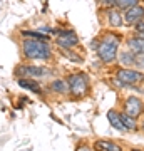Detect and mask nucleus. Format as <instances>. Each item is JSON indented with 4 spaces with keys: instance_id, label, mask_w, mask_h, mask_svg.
I'll list each match as a JSON object with an SVG mask.
<instances>
[{
    "instance_id": "1",
    "label": "nucleus",
    "mask_w": 144,
    "mask_h": 151,
    "mask_svg": "<svg viewBox=\"0 0 144 151\" xmlns=\"http://www.w3.org/2000/svg\"><path fill=\"white\" fill-rule=\"evenodd\" d=\"M119 45H121V37L116 35L112 32H107L102 35L101 40H97V55L102 62L106 64H111L114 60L117 59V54H119Z\"/></svg>"
},
{
    "instance_id": "2",
    "label": "nucleus",
    "mask_w": 144,
    "mask_h": 151,
    "mask_svg": "<svg viewBox=\"0 0 144 151\" xmlns=\"http://www.w3.org/2000/svg\"><path fill=\"white\" fill-rule=\"evenodd\" d=\"M22 54L25 59L32 60H49L52 57V49L47 42L37 39H25L22 44Z\"/></svg>"
},
{
    "instance_id": "3",
    "label": "nucleus",
    "mask_w": 144,
    "mask_h": 151,
    "mask_svg": "<svg viewBox=\"0 0 144 151\" xmlns=\"http://www.w3.org/2000/svg\"><path fill=\"white\" fill-rule=\"evenodd\" d=\"M67 86H69V92L74 97H84L89 92V77L87 74L82 72H75V74L67 76Z\"/></svg>"
},
{
    "instance_id": "4",
    "label": "nucleus",
    "mask_w": 144,
    "mask_h": 151,
    "mask_svg": "<svg viewBox=\"0 0 144 151\" xmlns=\"http://www.w3.org/2000/svg\"><path fill=\"white\" fill-rule=\"evenodd\" d=\"M116 79L121 81L123 84H126V87L134 86V84H141L144 82V72H141L139 69H133V67H123L117 70Z\"/></svg>"
},
{
    "instance_id": "5",
    "label": "nucleus",
    "mask_w": 144,
    "mask_h": 151,
    "mask_svg": "<svg viewBox=\"0 0 144 151\" xmlns=\"http://www.w3.org/2000/svg\"><path fill=\"white\" fill-rule=\"evenodd\" d=\"M54 35H57V44L60 49H72L79 44V37L74 30H52Z\"/></svg>"
},
{
    "instance_id": "6",
    "label": "nucleus",
    "mask_w": 144,
    "mask_h": 151,
    "mask_svg": "<svg viewBox=\"0 0 144 151\" xmlns=\"http://www.w3.org/2000/svg\"><path fill=\"white\" fill-rule=\"evenodd\" d=\"M15 74L19 77L27 76L30 79H39V77H47L50 74V70L45 67H37V65H19L15 69Z\"/></svg>"
},
{
    "instance_id": "7",
    "label": "nucleus",
    "mask_w": 144,
    "mask_h": 151,
    "mask_svg": "<svg viewBox=\"0 0 144 151\" xmlns=\"http://www.w3.org/2000/svg\"><path fill=\"white\" fill-rule=\"evenodd\" d=\"M144 20V7L143 5H133L129 7L128 10H124V24L134 27L138 22Z\"/></svg>"
},
{
    "instance_id": "8",
    "label": "nucleus",
    "mask_w": 144,
    "mask_h": 151,
    "mask_svg": "<svg viewBox=\"0 0 144 151\" xmlns=\"http://www.w3.org/2000/svg\"><path fill=\"white\" fill-rule=\"evenodd\" d=\"M143 111H144V104L139 97L131 96L124 101V113L129 114V116H133V118L138 119L139 116L143 114Z\"/></svg>"
},
{
    "instance_id": "9",
    "label": "nucleus",
    "mask_w": 144,
    "mask_h": 151,
    "mask_svg": "<svg viewBox=\"0 0 144 151\" xmlns=\"http://www.w3.org/2000/svg\"><path fill=\"white\" fill-rule=\"evenodd\" d=\"M107 22L111 27H123L124 24V15L121 14L117 7H112V9H107Z\"/></svg>"
},
{
    "instance_id": "10",
    "label": "nucleus",
    "mask_w": 144,
    "mask_h": 151,
    "mask_svg": "<svg viewBox=\"0 0 144 151\" xmlns=\"http://www.w3.org/2000/svg\"><path fill=\"white\" fill-rule=\"evenodd\" d=\"M107 119H109V123H111V126L114 128V129L126 133V128H124L123 119H121V113H117L116 109H111V111L107 113Z\"/></svg>"
},
{
    "instance_id": "11",
    "label": "nucleus",
    "mask_w": 144,
    "mask_h": 151,
    "mask_svg": "<svg viewBox=\"0 0 144 151\" xmlns=\"http://www.w3.org/2000/svg\"><path fill=\"white\" fill-rule=\"evenodd\" d=\"M128 49L129 50H133L136 55H139V54H144V39L143 37H131V39H128Z\"/></svg>"
},
{
    "instance_id": "12",
    "label": "nucleus",
    "mask_w": 144,
    "mask_h": 151,
    "mask_svg": "<svg viewBox=\"0 0 144 151\" xmlns=\"http://www.w3.org/2000/svg\"><path fill=\"white\" fill-rule=\"evenodd\" d=\"M94 150H97V151H123V148L109 139H97L94 143Z\"/></svg>"
},
{
    "instance_id": "13",
    "label": "nucleus",
    "mask_w": 144,
    "mask_h": 151,
    "mask_svg": "<svg viewBox=\"0 0 144 151\" xmlns=\"http://www.w3.org/2000/svg\"><path fill=\"white\" fill-rule=\"evenodd\" d=\"M117 60L124 67H134V62H136V54H134L133 50H121L117 54Z\"/></svg>"
},
{
    "instance_id": "14",
    "label": "nucleus",
    "mask_w": 144,
    "mask_h": 151,
    "mask_svg": "<svg viewBox=\"0 0 144 151\" xmlns=\"http://www.w3.org/2000/svg\"><path fill=\"white\" fill-rule=\"evenodd\" d=\"M19 86H22L24 89H29V91H32V92H35V94H40L42 92V87L39 86V82H35L34 79H24V77H20L19 79Z\"/></svg>"
},
{
    "instance_id": "15",
    "label": "nucleus",
    "mask_w": 144,
    "mask_h": 151,
    "mask_svg": "<svg viewBox=\"0 0 144 151\" xmlns=\"http://www.w3.org/2000/svg\"><path fill=\"white\" fill-rule=\"evenodd\" d=\"M121 119H123V124L126 128V131H138L139 126L136 123V118H133V116H129L126 113H121Z\"/></svg>"
},
{
    "instance_id": "16",
    "label": "nucleus",
    "mask_w": 144,
    "mask_h": 151,
    "mask_svg": "<svg viewBox=\"0 0 144 151\" xmlns=\"http://www.w3.org/2000/svg\"><path fill=\"white\" fill-rule=\"evenodd\" d=\"M50 89H52L54 92H59V94H67V92H69L67 81H62V79H55V81L50 82Z\"/></svg>"
},
{
    "instance_id": "17",
    "label": "nucleus",
    "mask_w": 144,
    "mask_h": 151,
    "mask_svg": "<svg viewBox=\"0 0 144 151\" xmlns=\"http://www.w3.org/2000/svg\"><path fill=\"white\" fill-rule=\"evenodd\" d=\"M22 35H24V37H29V39H37V40H44V42H47V40H49V37L45 35V34L35 32V30H24V32H22Z\"/></svg>"
},
{
    "instance_id": "18",
    "label": "nucleus",
    "mask_w": 144,
    "mask_h": 151,
    "mask_svg": "<svg viewBox=\"0 0 144 151\" xmlns=\"http://www.w3.org/2000/svg\"><path fill=\"white\" fill-rule=\"evenodd\" d=\"M139 0H116V7L119 10H128L129 7L133 5H138Z\"/></svg>"
},
{
    "instance_id": "19",
    "label": "nucleus",
    "mask_w": 144,
    "mask_h": 151,
    "mask_svg": "<svg viewBox=\"0 0 144 151\" xmlns=\"http://www.w3.org/2000/svg\"><path fill=\"white\" fill-rule=\"evenodd\" d=\"M134 67L139 70H144V54L136 55V62H134Z\"/></svg>"
},
{
    "instance_id": "20",
    "label": "nucleus",
    "mask_w": 144,
    "mask_h": 151,
    "mask_svg": "<svg viewBox=\"0 0 144 151\" xmlns=\"http://www.w3.org/2000/svg\"><path fill=\"white\" fill-rule=\"evenodd\" d=\"M99 4L104 9H112V7H116V0H99Z\"/></svg>"
},
{
    "instance_id": "21",
    "label": "nucleus",
    "mask_w": 144,
    "mask_h": 151,
    "mask_svg": "<svg viewBox=\"0 0 144 151\" xmlns=\"http://www.w3.org/2000/svg\"><path fill=\"white\" fill-rule=\"evenodd\" d=\"M134 29H136V32H144V20L138 22V24L134 25Z\"/></svg>"
},
{
    "instance_id": "22",
    "label": "nucleus",
    "mask_w": 144,
    "mask_h": 151,
    "mask_svg": "<svg viewBox=\"0 0 144 151\" xmlns=\"http://www.w3.org/2000/svg\"><path fill=\"white\" fill-rule=\"evenodd\" d=\"M75 151H92V150L89 148V146H79V148H77Z\"/></svg>"
},
{
    "instance_id": "23",
    "label": "nucleus",
    "mask_w": 144,
    "mask_h": 151,
    "mask_svg": "<svg viewBox=\"0 0 144 151\" xmlns=\"http://www.w3.org/2000/svg\"><path fill=\"white\" fill-rule=\"evenodd\" d=\"M138 37H143L144 39V32H138Z\"/></svg>"
},
{
    "instance_id": "24",
    "label": "nucleus",
    "mask_w": 144,
    "mask_h": 151,
    "mask_svg": "<svg viewBox=\"0 0 144 151\" xmlns=\"http://www.w3.org/2000/svg\"><path fill=\"white\" fill-rule=\"evenodd\" d=\"M141 129H143V133H144V121H143V124H141Z\"/></svg>"
},
{
    "instance_id": "25",
    "label": "nucleus",
    "mask_w": 144,
    "mask_h": 151,
    "mask_svg": "<svg viewBox=\"0 0 144 151\" xmlns=\"http://www.w3.org/2000/svg\"><path fill=\"white\" fill-rule=\"evenodd\" d=\"M133 151H141V150H133Z\"/></svg>"
}]
</instances>
